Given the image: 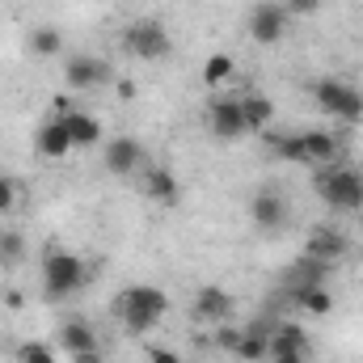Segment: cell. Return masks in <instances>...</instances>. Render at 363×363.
<instances>
[{"label":"cell","mask_w":363,"mask_h":363,"mask_svg":"<svg viewBox=\"0 0 363 363\" xmlns=\"http://www.w3.org/2000/svg\"><path fill=\"white\" fill-rule=\"evenodd\" d=\"M169 313V296L157 283H131L114 296V317L127 334H148L165 321Z\"/></svg>","instance_id":"cell-1"},{"label":"cell","mask_w":363,"mask_h":363,"mask_svg":"<svg viewBox=\"0 0 363 363\" xmlns=\"http://www.w3.org/2000/svg\"><path fill=\"white\" fill-rule=\"evenodd\" d=\"M89 279H93V267L72 250H51L43 258V296L47 300H72V296H81L89 287Z\"/></svg>","instance_id":"cell-2"},{"label":"cell","mask_w":363,"mask_h":363,"mask_svg":"<svg viewBox=\"0 0 363 363\" xmlns=\"http://www.w3.org/2000/svg\"><path fill=\"white\" fill-rule=\"evenodd\" d=\"M308 93H313V101L325 114H334L342 123H363V89H355L351 81H342V77H317L308 85Z\"/></svg>","instance_id":"cell-3"},{"label":"cell","mask_w":363,"mask_h":363,"mask_svg":"<svg viewBox=\"0 0 363 363\" xmlns=\"http://www.w3.org/2000/svg\"><path fill=\"white\" fill-rule=\"evenodd\" d=\"M317 194L334 211H363V169L338 165V169H317Z\"/></svg>","instance_id":"cell-4"},{"label":"cell","mask_w":363,"mask_h":363,"mask_svg":"<svg viewBox=\"0 0 363 363\" xmlns=\"http://www.w3.org/2000/svg\"><path fill=\"white\" fill-rule=\"evenodd\" d=\"M123 51H127L131 60L157 64V60H165V55L174 51V38H169L165 21H157V17H135V21L123 30Z\"/></svg>","instance_id":"cell-5"},{"label":"cell","mask_w":363,"mask_h":363,"mask_svg":"<svg viewBox=\"0 0 363 363\" xmlns=\"http://www.w3.org/2000/svg\"><path fill=\"white\" fill-rule=\"evenodd\" d=\"M101 165H106V174H114V178H135V174L148 169V152H144V144H140L135 135H114V140H106V148H101Z\"/></svg>","instance_id":"cell-6"},{"label":"cell","mask_w":363,"mask_h":363,"mask_svg":"<svg viewBox=\"0 0 363 363\" xmlns=\"http://www.w3.org/2000/svg\"><path fill=\"white\" fill-rule=\"evenodd\" d=\"M287 30H291V13L283 9V0H258L250 9V38L254 43L274 47V43H283Z\"/></svg>","instance_id":"cell-7"},{"label":"cell","mask_w":363,"mask_h":363,"mask_svg":"<svg viewBox=\"0 0 363 363\" xmlns=\"http://www.w3.org/2000/svg\"><path fill=\"white\" fill-rule=\"evenodd\" d=\"M64 81H68V89H101V85H110L114 81V72H110V64L101 60V55H89V51H81V55H68V64H64Z\"/></svg>","instance_id":"cell-8"},{"label":"cell","mask_w":363,"mask_h":363,"mask_svg":"<svg viewBox=\"0 0 363 363\" xmlns=\"http://www.w3.org/2000/svg\"><path fill=\"white\" fill-rule=\"evenodd\" d=\"M203 123H207V135H211V140H241V135H245V118H241V101H237V97H216V101H207Z\"/></svg>","instance_id":"cell-9"},{"label":"cell","mask_w":363,"mask_h":363,"mask_svg":"<svg viewBox=\"0 0 363 363\" xmlns=\"http://www.w3.org/2000/svg\"><path fill=\"white\" fill-rule=\"evenodd\" d=\"M287 216H291V203H287L283 190H274V186L254 190V199H250V220H254L262 233H279V228L287 224Z\"/></svg>","instance_id":"cell-10"},{"label":"cell","mask_w":363,"mask_h":363,"mask_svg":"<svg viewBox=\"0 0 363 363\" xmlns=\"http://www.w3.org/2000/svg\"><path fill=\"white\" fill-rule=\"evenodd\" d=\"M34 152H38L43 161H64V157L77 152V144H72V135H68V127H64L60 114L38 123V131H34Z\"/></svg>","instance_id":"cell-11"},{"label":"cell","mask_w":363,"mask_h":363,"mask_svg":"<svg viewBox=\"0 0 363 363\" xmlns=\"http://www.w3.org/2000/svg\"><path fill=\"white\" fill-rule=\"evenodd\" d=\"M194 321H203L211 330L224 325V321H233V296L220 283H203L199 296H194Z\"/></svg>","instance_id":"cell-12"},{"label":"cell","mask_w":363,"mask_h":363,"mask_svg":"<svg viewBox=\"0 0 363 363\" xmlns=\"http://www.w3.org/2000/svg\"><path fill=\"white\" fill-rule=\"evenodd\" d=\"M60 118H64V127H68V135H72L77 148H97V144H106V131H101L97 114L81 110V106H60Z\"/></svg>","instance_id":"cell-13"},{"label":"cell","mask_w":363,"mask_h":363,"mask_svg":"<svg viewBox=\"0 0 363 363\" xmlns=\"http://www.w3.org/2000/svg\"><path fill=\"white\" fill-rule=\"evenodd\" d=\"M140 194H144L148 203H178L182 182H178V174L165 169V165H148V169L140 174Z\"/></svg>","instance_id":"cell-14"},{"label":"cell","mask_w":363,"mask_h":363,"mask_svg":"<svg viewBox=\"0 0 363 363\" xmlns=\"http://www.w3.org/2000/svg\"><path fill=\"white\" fill-rule=\"evenodd\" d=\"M60 347L68 351V355H85V351H101V338H97V330H93V321L85 317H68L64 325H60Z\"/></svg>","instance_id":"cell-15"},{"label":"cell","mask_w":363,"mask_h":363,"mask_svg":"<svg viewBox=\"0 0 363 363\" xmlns=\"http://www.w3.org/2000/svg\"><path fill=\"white\" fill-rule=\"evenodd\" d=\"M347 250H351V241H347L338 228H313V237H308V245H304L308 262H338Z\"/></svg>","instance_id":"cell-16"},{"label":"cell","mask_w":363,"mask_h":363,"mask_svg":"<svg viewBox=\"0 0 363 363\" xmlns=\"http://www.w3.org/2000/svg\"><path fill=\"white\" fill-rule=\"evenodd\" d=\"M300 148H304V165L325 169L338 157V135H330V131H300Z\"/></svg>","instance_id":"cell-17"},{"label":"cell","mask_w":363,"mask_h":363,"mask_svg":"<svg viewBox=\"0 0 363 363\" xmlns=\"http://www.w3.org/2000/svg\"><path fill=\"white\" fill-rule=\"evenodd\" d=\"M237 101H241V118H245V131H267V127L274 123V101L267 97V93L250 89V93H241Z\"/></svg>","instance_id":"cell-18"},{"label":"cell","mask_w":363,"mask_h":363,"mask_svg":"<svg viewBox=\"0 0 363 363\" xmlns=\"http://www.w3.org/2000/svg\"><path fill=\"white\" fill-rule=\"evenodd\" d=\"M296 304H300L308 317H330V313H334V296L325 291V283H321L317 274L296 287Z\"/></svg>","instance_id":"cell-19"},{"label":"cell","mask_w":363,"mask_h":363,"mask_svg":"<svg viewBox=\"0 0 363 363\" xmlns=\"http://www.w3.org/2000/svg\"><path fill=\"white\" fill-rule=\"evenodd\" d=\"M26 47H30V55L51 60V55H60V51H64V34H60L55 26H34V30H30V38H26Z\"/></svg>","instance_id":"cell-20"},{"label":"cell","mask_w":363,"mask_h":363,"mask_svg":"<svg viewBox=\"0 0 363 363\" xmlns=\"http://www.w3.org/2000/svg\"><path fill=\"white\" fill-rule=\"evenodd\" d=\"M233 77H237V60H233V55L216 51V55L203 60V85H207V89H220V85H228Z\"/></svg>","instance_id":"cell-21"},{"label":"cell","mask_w":363,"mask_h":363,"mask_svg":"<svg viewBox=\"0 0 363 363\" xmlns=\"http://www.w3.org/2000/svg\"><path fill=\"white\" fill-rule=\"evenodd\" d=\"M233 355L241 363H262L271 355V334H262V330H241V342H237Z\"/></svg>","instance_id":"cell-22"},{"label":"cell","mask_w":363,"mask_h":363,"mask_svg":"<svg viewBox=\"0 0 363 363\" xmlns=\"http://www.w3.org/2000/svg\"><path fill=\"white\" fill-rule=\"evenodd\" d=\"M271 152L279 161H291V165H304V148H300V131L296 135H279L271 140Z\"/></svg>","instance_id":"cell-23"},{"label":"cell","mask_w":363,"mask_h":363,"mask_svg":"<svg viewBox=\"0 0 363 363\" xmlns=\"http://www.w3.org/2000/svg\"><path fill=\"white\" fill-rule=\"evenodd\" d=\"M271 338H274V342H283V347H296V351H304V355H308V334H304L296 321H283Z\"/></svg>","instance_id":"cell-24"},{"label":"cell","mask_w":363,"mask_h":363,"mask_svg":"<svg viewBox=\"0 0 363 363\" xmlns=\"http://www.w3.org/2000/svg\"><path fill=\"white\" fill-rule=\"evenodd\" d=\"M17 363H55V351L47 342H21L17 347Z\"/></svg>","instance_id":"cell-25"},{"label":"cell","mask_w":363,"mask_h":363,"mask_svg":"<svg viewBox=\"0 0 363 363\" xmlns=\"http://www.w3.org/2000/svg\"><path fill=\"white\" fill-rule=\"evenodd\" d=\"M26 254V237L21 233H0V258L4 262H21Z\"/></svg>","instance_id":"cell-26"},{"label":"cell","mask_w":363,"mask_h":363,"mask_svg":"<svg viewBox=\"0 0 363 363\" xmlns=\"http://www.w3.org/2000/svg\"><path fill=\"white\" fill-rule=\"evenodd\" d=\"M308 355L304 351H296V347H283V342H274L271 338V355H267V363H304Z\"/></svg>","instance_id":"cell-27"},{"label":"cell","mask_w":363,"mask_h":363,"mask_svg":"<svg viewBox=\"0 0 363 363\" xmlns=\"http://www.w3.org/2000/svg\"><path fill=\"white\" fill-rule=\"evenodd\" d=\"M13 207H17V178L0 174V216H9Z\"/></svg>","instance_id":"cell-28"},{"label":"cell","mask_w":363,"mask_h":363,"mask_svg":"<svg viewBox=\"0 0 363 363\" xmlns=\"http://www.w3.org/2000/svg\"><path fill=\"white\" fill-rule=\"evenodd\" d=\"M321 4H325V0H283V9H287L291 17H317Z\"/></svg>","instance_id":"cell-29"},{"label":"cell","mask_w":363,"mask_h":363,"mask_svg":"<svg viewBox=\"0 0 363 363\" xmlns=\"http://www.w3.org/2000/svg\"><path fill=\"white\" fill-rule=\"evenodd\" d=\"M237 342H241V330H233L228 321L216 325V347H220V351H237Z\"/></svg>","instance_id":"cell-30"},{"label":"cell","mask_w":363,"mask_h":363,"mask_svg":"<svg viewBox=\"0 0 363 363\" xmlns=\"http://www.w3.org/2000/svg\"><path fill=\"white\" fill-rule=\"evenodd\" d=\"M148 363H186L178 351H169V347H161V342H152L148 347Z\"/></svg>","instance_id":"cell-31"},{"label":"cell","mask_w":363,"mask_h":363,"mask_svg":"<svg viewBox=\"0 0 363 363\" xmlns=\"http://www.w3.org/2000/svg\"><path fill=\"white\" fill-rule=\"evenodd\" d=\"M72 363H106L101 351H85V355H72Z\"/></svg>","instance_id":"cell-32"},{"label":"cell","mask_w":363,"mask_h":363,"mask_svg":"<svg viewBox=\"0 0 363 363\" xmlns=\"http://www.w3.org/2000/svg\"><path fill=\"white\" fill-rule=\"evenodd\" d=\"M0 296H4V283H0Z\"/></svg>","instance_id":"cell-33"}]
</instances>
